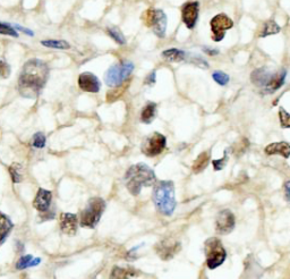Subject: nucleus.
Returning a JSON list of instances; mask_svg holds the SVG:
<instances>
[{
	"label": "nucleus",
	"mask_w": 290,
	"mask_h": 279,
	"mask_svg": "<svg viewBox=\"0 0 290 279\" xmlns=\"http://www.w3.org/2000/svg\"><path fill=\"white\" fill-rule=\"evenodd\" d=\"M279 32H280V26L276 24L274 21H267L264 24V26H263L261 37L264 38V37H267V35L276 34Z\"/></svg>",
	"instance_id": "b1692460"
},
{
	"label": "nucleus",
	"mask_w": 290,
	"mask_h": 279,
	"mask_svg": "<svg viewBox=\"0 0 290 279\" xmlns=\"http://www.w3.org/2000/svg\"><path fill=\"white\" fill-rule=\"evenodd\" d=\"M138 274L137 271H135L133 268H128V269H125V268H118V267H115L113 272H111V277H116V278H127V277H133V276H136Z\"/></svg>",
	"instance_id": "5701e85b"
},
{
	"label": "nucleus",
	"mask_w": 290,
	"mask_h": 279,
	"mask_svg": "<svg viewBox=\"0 0 290 279\" xmlns=\"http://www.w3.org/2000/svg\"><path fill=\"white\" fill-rule=\"evenodd\" d=\"M157 178L153 169L145 163H136L127 170L125 175V184L133 196L137 197L143 188L152 186Z\"/></svg>",
	"instance_id": "f03ea898"
},
{
	"label": "nucleus",
	"mask_w": 290,
	"mask_h": 279,
	"mask_svg": "<svg viewBox=\"0 0 290 279\" xmlns=\"http://www.w3.org/2000/svg\"><path fill=\"white\" fill-rule=\"evenodd\" d=\"M167 145L166 136L159 132H153L144 140L142 144V152L148 157H155L161 153Z\"/></svg>",
	"instance_id": "1a4fd4ad"
},
{
	"label": "nucleus",
	"mask_w": 290,
	"mask_h": 279,
	"mask_svg": "<svg viewBox=\"0 0 290 279\" xmlns=\"http://www.w3.org/2000/svg\"><path fill=\"white\" fill-rule=\"evenodd\" d=\"M264 151L266 154H270V156H273V154H280L283 158L288 159L290 157V144L288 142H274L267 145L264 149Z\"/></svg>",
	"instance_id": "f3484780"
},
{
	"label": "nucleus",
	"mask_w": 290,
	"mask_h": 279,
	"mask_svg": "<svg viewBox=\"0 0 290 279\" xmlns=\"http://www.w3.org/2000/svg\"><path fill=\"white\" fill-rule=\"evenodd\" d=\"M106 210V202L101 198H92L82 211L81 225L86 228H94Z\"/></svg>",
	"instance_id": "423d86ee"
},
{
	"label": "nucleus",
	"mask_w": 290,
	"mask_h": 279,
	"mask_svg": "<svg viewBox=\"0 0 290 279\" xmlns=\"http://www.w3.org/2000/svg\"><path fill=\"white\" fill-rule=\"evenodd\" d=\"M46 142H47L46 136H44V134H43V133H41V132L37 133V134H35V135L33 136L32 144H33L34 148L42 149V148H44V145H46Z\"/></svg>",
	"instance_id": "c756f323"
},
{
	"label": "nucleus",
	"mask_w": 290,
	"mask_h": 279,
	"mask_svg": "<svg viewBox=\"0 0 290 279\" xmlns=\"http://www.w3.org/2000/svg\"><path fill=\"white\" fill-rule=\"evenodd\" d=\"M145 83L149 84V85H152V84L155 83V70H153L152 73L148 75V77L145 79Z\"/></svg>",
	"instance_id": "c9c22d12"
},
{
	"label": "nucleus",
	"mask_w": 290,
	"mask_h": 279,
	"mask_svg": "<svg viewBox=\"0 0 290 279\" xmlns=\"http://www.w3.org/2000/svg\"><path fill=\"white\" fill-rule=\"evenodd\" d=\"M279 119L281 123V126L283 128H290V114L281 107L279 109Z\"/></svg>",
	"instance_id": "7c9ffc66"
},
{
	"label": "nucleus",
	"mask_w": 290,
	"mask_h": 279,
	"mask_svg": "<svg viewBox=\"0 0 290 279\" xmlns=\"http://www.w3.org/2000/svg\"><path fill=\"white\" fill-rule=\"evenodd\" d=\"M107 32L110 35L111 38H113L116 42L119 43V44H125L126 43V40H125V37L123 35V33L120 32L118 29L116 28H111L107 30Z\"/></svg>",
	"instance_id": "cd10ccee"
},
{
	"label": "nucleus",
	"mask_w": 290,
	"mask_h": 279,
	"mask_svg": "<svg viewBox=\"0 0 290 279\" xmlns=\"http://www.w3.org/2000/svg\"><path fill=\"white\" fill-rule=\"evenodd\" d=\"M49 77L48 65L41 59L26 61L19 78V92L24 98H38Z\"/></svg>",
	"instance_id": "f257e3e1"
},
{
	"label": "nucleus",
	"mask_w": 290,
	"mask_h": 279,
	"mask_svg": "<svg viewBox=\"0 0 290 279\" xmlns=\"http://www.w3.org/2000/svg\"><path fill=\"white\" fill-rule=\"evenodd\" d=\"M41 44L47 48H51V49H69L70 48L69 43L64 40H43Z\"/></svg>",
	"instance_id": "4be33fe9"
},
{
	"label": "nucleus",
	"mask_w": 290,
	"mask_h": 279,
	"mask_svg": "<svg viewBox=\"0 0 290 279\" xmlns=\"http://www.w3.org/2000/svg\"><path fill=\"white\" fill-rule=\"evenodd\" d=\"M133 70H134V64L128 60L113 65L108 70H107V73L105 75L106 84L111 87L118 86L131 76Z\"/></svg>",
	"instance_id": "0eeeda50"
},
{
	"label": "nucleus",
	"mask_w": 290,
	"mask_h": 279,
	"mask_svg": "<svg viewBox=\"0 0 290 279\" xmlns=\"http://www.w3.org/2000/svg\"><path fill=\"white\" fill-rule=\"evenodd\" d=\"M162 57L164 59H167L169 61H181L186 58V52L182 51L180 49H176V48H172V49L164 50L162 52Z\"/></svg>",
	"instance_id": "412c9836"
},
{
	"label": "nucleus",
	"mask_w": 290,
	"mask_h": 279,
	"mask_svg": "<svg viewBox=\"0 0 290 279\" xmlns=\"http://www.w3.org/2000/svg\"><path fill=\"white\" fill-rule=\"evenodd\" d=\"M32 261H33L32 255L22 256V258L19 260V262L16 263V268L19 270H23V269L32 267Z\"/></svg>",
	"instance_id": "c85d7f7f"
},
{
	"label": "nucleus",
	"mask_w": 290,
	"mask_h": 279,
	"mask_svg": "<svg viewBox=\"0 0 290 279\" xmlns=\"http://www.w3.org/2000/svg\"><path fill=\"white\" fill-rule=\"evenodd\" d=\"M155 114H157V105H155L154 103L146 104V106L144 108H143L142 113H141L142 123L150 124L154 119Z\"/></svg>",
	"instance_id": "6ab92c4d"
},
{
	"label": "nucleus",
	"mask_w": 290,
	"mask_h": 279,
	"mask_svg": "<svg viewBox=\"0 0 290 279\" xmlns=\"http://www.w3.org/2000/svg\"><path fill=\"white\" fill-rule=\"evenodd\" d=\"M211 30H212V38L216 42L221 41L225 38L226 31H228L234 26V22L230 17L226 14H218L211 20Z\"/></svg>",
	"instance_id": "9d476101"
},
{
	"label": "nucleus",
	"mask_w": 290,
	"mask_h": 279,
	"mask_svg": "<svg viewBox=\"0 0 290 279\" xmlns=\"http://www.w3.org/2000/svg\"><path fill=\"white\" fill-rule=\"evenodd\" d=\"M210 161V152L204 151L200 154V156L196 158V160L193 163V171L195 174H199V172L203 171L205 168L208 167Z\"/></svg>",
	"instance_id": "aec40b11"
},
{
	"label": "nucleus",
	"mask_w": 290,
	"mask_h": 279,
	"mask_svg": "<svg viewBox=\"0 0 290 279\" xmlns=\"http://www.w3.org/2000/svg\"><path fill=\"white\" fill-rule=\"evenodd\" d=\"M200 5L198 2H190L184 5L181 10V17L184 24L187 26V29L193 30L196 25V22L199 19Z\"/></svg>",
	"instance_id": "ddd939ff"
},
{
	"label": "nucleus",
	"mask_w": 290,
	"mask_h": 279,
	"mask_svg": "<svg viewBox=\"0 0 290 279\" xmlns=\"http://www.w3.org/2000/svg\"><path fill=\"white\" fill-rule=\"evenodd\" d=\"M152 199L158 211L163 216H171L176 208L175 185L171 180H160L153 188Z\"/></svg>",
	"instance_id": "7ed1b4c3"
},
{
	"label": "nucleus",
	"mask_w": 290,
	"mask_h": 279,
	"mask_svg": "<svg viewBox=\"0 0 290 279\" xmlns=\"http://www.w3.org/2000/svg\"><path fill=\"white\" fill-rule=\"evenodd\" d=\"M284 199L290 202V180L284 183Z\"/></svg>",
	"instance_id": "f704fd0d"
},
{
	"label": "nucleus",
	"mask_w": 290,
	"mask_h": 279,
	"mask_svg": "<svg viewBox=\"0 0 290 279\" xmlns=\"http://www.w3.org/2000/svg\"><path fill=\"white\" fill-rule=\"evenodd\" d=\"M13 228V223L6 215L0 212V244L6 241Z\"/></svg>",
	"instance_id": "a211bd4d"
},
{
	"label": "nucleus",
	"mask_w": 290,
	"mask_h": 279,
	"mask_svg": "<svg viewBox=\"0 0 290 279\" xmlns=\"http://www.w3.org/2000/svg\"><path fill=\"white\" fill-rule=\"evenodd\" d=\"M78 86L81 90L85 92H91V93H96L100 91L101 83L99 81L94 74L92 73H82L78 76Z\"/></svg>",
	"instance_id": "4468645a"
},
{
	"label": "nucleus",
	"mask_w": 290,
	"mask_h": 279,
	"mask_svg": "<svg viewBox=\"0 0 290 279\" xmlns=\"http://www.w3.org/2000/svg\"><path fill=\"white\" fill-rule=\"evenodd\" d=\"M227 161H228V150H226L225 151V156L224 158L221 159H217V160H213V167H214V170H221L222 168L226 166Z\"/></svg>",
	"instance_id": "473e14b6"
},
{
	"label": "nucleus",
	"mask_w": 290,
	"mask_h": 279,
	"mask_svg": "<svg viewBox=\"0 0 290 279\" xmlns=\"http://www.w3.org/2000/svg\"><path fill=\"white\" fill-rule=\"evenodd\" d=\"M204 253L207 258V265L209 269H216L225 262L227 252L221 241L217 237H211L204 243Z\"/></svg>",
	"instance_id": "39448f33"
},
{
	"label": "nucleus",
	"mask_w": 290,
	"mask_h": 279,
	"mask_svg": "<svg viewBox=\"0 0 290 279\" xmlns=\"http://www.w3.org/2000/svg\"><path fill=\"white\" fill-rule=\"evenodd\" d=\"M52 200V193L47 190L40 189L38 191L37 197L34 199L33 207L40 212H46L49 210Z\"/></svg>",
	"instance_id": "2eb2a0df"
},
{
	"label": "nucleus",
	"mask_w": 290,
	"mask_h": 279,
	"mask_svg": "<svg viewBox=\"0 0 290 279\" xmlns=\"http://www.w3.org/2000/svg\"><path fill=\"white\" fill-rule=\"evenodd\" d=\"M0 34L4 35H11V37H19L16 30L13 28V26L5 24V23H0Z\"/></svg>",
	"instance_id": "2f4dec72"
},
{
	"label": "nucleus",
	"mask_w": 290,
	"mask_h": 279,
	"mask_svg": "<svg viewBox=\"0 0 290 279\" xmlns=\"http://www.w3.org/2000/svg\"><path fill=\"white\" fill-rule=\"evenodd\" d=\"M235 228V216L230 210H222L218 214L216 220V229L221 235H227Z\"/></svg>",
	"instance_id": "f8f14e48"
},
{
	"label": "nucleus",
	"mask_w": 290,
	"mask_h": 279,
	"mask_svg": "<svg viewBox=\"0 0 290 279\" xmlns=\"http://www.w3.org/2000/svg\"><path fill=\"white\" fill-rule=\"evenodd\" d=\"M143 20L145 25L152 29L154 34L159 38H164L167 30V16L160 10H149L145 12Z\"/></svg>",
	"instance_id": "6e6552de"
},
{
	"label": "nucleus",
	"mask_w": 290,
	"mask_h": 279,
	"mask_svg": "<svg viewBox=\"0 0 290 279\" xmlns=\"http://www.w3.org/2000/svg\"><path fill=\"white\" fill-rule=\"evenodd\" d=\"M60 229L67 235H75L77 230V217L74 214H62L60 216Z\"/></svg>",
	"instance_id": "dca6fc26"
},
{
	"label": "nucleus",
	"mask_w": 290,
	"mask_h": 279,
	"mask_svg": "<svg viewBox=\"0 0 290 279\" xmlns=\"http://www.w3.org/2000/svg\"><path fill=\"white\" fill-rule=\"evenodd\" d=\"M10 171H11V175H12V178L14 183H20L22 180V166L19 165V163H14L11 168H10Z\"/></svg>",
	"instance_id": "bb28decb"
},
{
	"label": "nucleus",
	"mask_w": 290,
	"mask_h": 279,
	"mask_svg": "<svg viewBox=\"0 0 290 279\" xmlns=\"http://www.w3.org/2000/svg\"><path fill=\"white\" fill-rule=\"evenodd\" d=\"M125 90H126V85H123V84H120L118 86H115L114 90L108 93V96H107L108 98L107 99H108V101H110V103H113V101L117 100L119 97L123 95Z\"/></svg>",
	"instance_id": "a878e982"
},
{
	"label": "nucleus",
	"mask_w": 290,
	"mask_h": 279,
	"mask_svg": "<svg viewBox=\"0 0 290 279\" xmlns=\"http://www.w3.org/2000/svg\"><path fill=\"white\" fill-rule=\"evenodd\" d=\"M180 250V243L171 238H167L159 242L155 245V252L163 261H168L172 259Z\"/></svg>",
	"instance_id": "9b49d317"
},
{
	"label": "nucleus",
	"mask_w": 290,
	"mask_h": 279,
	"mask_svg": "<svg viewBox=\"0 0 290 279\" xmlns=\"http://www.w3.org/2000/svg\"><path fill=\"white\" fill-rule=\"evenodd\" d=\"M10 74H11L10 66H8L4 60L0 61V76L7 77Z\"/></svg>",
	"instance_id": "72a5a7b5"
},
{
	"label": "nucleus",
	"mask_w": 290,
	"mask_h": 279,
	"mask_svg": "<svg viewBox=\"0 0 290 279\" xmlns=\"http://www.w3.org/2000/svg\"><path fill=\"white\" fill-rule=\"evenodd\" d=\"M212 78L216 81L219 85H222V86H225L227 85V84L229 83V76L227 75L226 73L224 72H221V70H217V72H214L212 74Z\"/></svg>",
	"instance_id": "393cba45"
},
{
	"label": "nucleus",
	"mask_w": 290,
	"mask_h": 279,
	"mask_svg": "<svg viewBox=\"0 0 290 279\" xmlns=\"http://www.w3.org/2000/svg\"><path fill=\"white\" fill-rule=\"evenodd\" d=\"M203 50L209 55H218L219 54V51L218 50H211V49H208V48H205V49H203Z\"/></svg>",
	"instance_id": "4c0bfd02"
},
{
	"label": "nucleus",
	"mask_w": 290,
	"mask_h": 279,
	"mask_svg": "<svg viewBox=\"0 0 290 279\" xmlns=\"http://www.w3.org/2000/svg\"><path fill=\"white\" fill-rule=\"evenodd\" d=\"M287 76V70H280L279 73H271L266 68H258L252 73V82L265 93H273L283 85Z\"/></svg>",
	"instance_id": "20e7f679"
},
{
	"label": "nucleus",
	"mask_w": 290,
	"mask_h": 279,
	"mask_svg": "<svg viewBox=\"0 0 290 279\" xmlns=\"http://www.w3.org/2000/svg\"><path fill=\"white\" fill-rule=\"evenodd\" d=\"M15 29H17V30L22 31V32H24L25 34L33 35V32H32V31H30V30H28V29H24V28H22V26H20V25H15Z\"/></svg>",
	"instance_id": "e433bc0d"
}]
</instances>
